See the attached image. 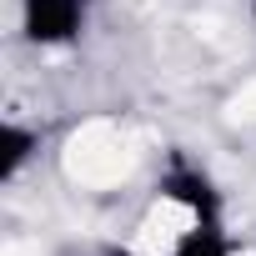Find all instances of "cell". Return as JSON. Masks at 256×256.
<instances>
[{"mask_svg":"<svg viewBox=\"0 0 256 256\" xmlns=\"http://www.w3.org/2000/svg\"><path fill=\"white\" fill-rule=\"evenodd\" d=\"M26 30L40 46L70 40L80 30V0H26Z\"/></svg>","mask_w":256,"mask_h":256,"instance_id":"1","label":"cell"},{"mask_svg":"<svg viewBox=\"0 0 256 256\" xmlns=\"http://www.w3.org/2000/svg\"><path fill=\"white\" fill-rule=\"evenodd\" d=\"M176 256H226V241H221V231L206 221V226H196V231L176 246Z\"/></svg>","mask_w":256,"mask_h":256,"instance_id":"2","label":"cell"},{"mask_svg":"<svg viewBox=\"0 0 256 256\" xmlns=\"http://www.w3.org/2000/svg\"><path fill=\"white\" fill-rule=\"evenodd\" d=\"M30 131H16V126H10V131L6 136H0V151H6V156H0V176H16V166L30 156Z\"/></svg>","mask_w":256,"mask_h":256,"instance_id":"3","label":"cell"}]
</instances>
